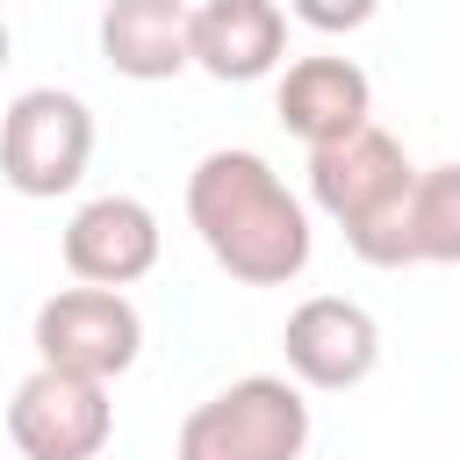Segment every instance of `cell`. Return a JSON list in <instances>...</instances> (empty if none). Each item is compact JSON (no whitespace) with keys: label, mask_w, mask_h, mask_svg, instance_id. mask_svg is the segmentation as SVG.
Instances as JSON below:
<instances>
[{"label":"cell","mask_w":460,"mask_h":460,"mask_svg":"<svg viewBox=\"0 0 460 460\" xmlns=\"http://www.w3.org/2000/svg\"><path fill=\"white\" fill-rule=\"evenodd\" d=\"M7 438H14L22 460H101V446L115 438L108 381L36 359V374L7 402Z\"/></svg>","instance_id":"cell-6"},{"label":"cell","mask_w":460,"mask_h":460,"mask_svg":"<svg viewBox=\"0 0 460 460\" xmlns=\"http://www.w3.org/2000/svg\"><path fill=\"white\" fill-rule=\"evenodd\" d=\"M187 223L208 244V259L244 288H288L316 252L309 208L288 194V180L259 151H237V144L208 151L187 172Z\"/></svg>","instance_id":"cell-1"},{"label":"cell","mask_w":460,"mask_h":460,"mask_svg":"<svg viewBox=\"0 0 460 460\" xmlns=\"http://www.w3.org/2000/svg\"><path fill=\"white\" fill-rule=\"evenodd\" d=\"M273 115L316 151V144H338L374 122V86L352 58H295L273 86Z\"/></svg>","instance_id":"cell-9"},{"label":"cell","mask_w":460,"mask_h":460,"mask_svg":"<svg viewBox=\"0 0 460 460\" xmlns=\"http://www.w3.org/2000/svg\"><path fill=\"white\" fill-rule=\"evenodd\" d=\"M0 65H7V22H0Z\"/></svg>","instance_id":"cell-14"},{"label":"cell","mask_w":460,"mask_h":460,"mask_svg":"<svg viewBox=\"0 0 460 460\" xmlns=\"http://www.w3.org/2000/svg\"><path fill=\"white\" fill-rule=\"evenodd\" d=\"M295 22H309L316 36H345V29H367L381 0H288Z\"/></svg>","instance_id":"cell-13"},{"label":"cell","mask_w":460,"mask_h":460,"mask_svg":"<svg viewBox=\"0 0 460 460\" xmlns=\"http://www.w3.org/2000/svg\"><path fill=\"white\" fill-rule=\"evenodd\" d=\"M280 352H288V374L302 388L338 395V388H359L381 367V323H374V309H359L345 295H309V302H295Z\"/></svg>","instance_id":"cell-7"},{"label":"cell","mask_w":460,"mask_h":460,"mask_svg":"<svg viewBox=\"0 0 460 460\" xmlns=\"http://www.w3.org/2000/svg\"><path fill=\"white\" fill-rule=\"evenodd\" d=\"M65 266L93 288H129L158 266V216L137 194H93L65 223Z\"/></svg>","instance_id":"cell-8"},{"label":"cell","mask_w":460,"mask_h":460,"mask_svg":"<svg viewBox=\"0 0 460 460\" xmlns=\"http://www.w3.org/2000/svg\"><path fill=\"white\" fill-rule=\"evenodd\" d=\"M144 352V316L122 288H58L43 309H36V359L43 367H65V374H93V381H115L129 374Z\"/></svg>","instance_id":"cell-5"},{"label":"cell","mask_w":460,"mask_h":460,"mask_svg":"<svg viewBox=\"0 0 460 460\" xmlns=\"http://www.w3.org/2000/svg\"><path fill=\"white\" fill-rule=\"evenodd\" d=\"M410 266H460V165H424L410 187Z\"/></svg>","instance_id":"cell-12"},{"label":"cell","mask_w":460,"mask_h":460,"mask_svg":"<svg viewBox=\"0 0 460 460\" xmlns=\"http://www.w3.org/2000/svg\"><path fill=\"white\" fill-rule=\"evenodd\" d=\"M194 65L223 86H244V79H266L288 50V14L280 0H201L194 7Z\"/></svg>","instance_id":"cell-10"},{"label":"cell","mask_w":460,"mask_h":460,"mask_svg":"<svg viewBox=\"0 0 460 460\" xmlns=\"http://www.w3.org/2000/svg\"><path fill=\"white\" fill-rule=\"evenodd\" d=\"M410 187L417 165L374 122L309 151V201L345 230L352 259L367 266H410Z\"/></svg>","instance_id":"cell-2"},{"label":"cell","mask_w":460,"mask_h":460,"mask_svg":"<svg viewBox=\"0 0 460 460\" xmlns=\"http://www.w3.org/2000/svg\"><path fill=\"white\" fill-rule=\"evenodd\" d=\"M93 158V108L65 86H29L0 115V180L29 201H58L86 180Z\"/></svg>","instance_id":"cell-4"},{"label":"cell","mask_w":460,"mask_h":460,"mask_svg":"<svg viewBox=\"0 0 460 460\" xmlns=\"http://www.w3.org/2000/svg\"><path fill=\"white\" fill-rule=\"evenodd\" d=\"M194 7L187 0H108L101 7V58L122 79H180L194 65Z\"/></svg>","instance_id":"cell-11"},{"label":"cell","mask_w":460,"mask_h":460,"mask_svg":"<svg viewBox=\"0 0 460 460\" xmlns=\"http://www.w3.org/2000/svg\"><path fill=\"white\" fill-rule=\"evenodd\" d=\"M309 402L288 374H244L223 395L194 402L172 460H302Z\"/></svg>","instance_id":"cell-3"}]
</instances>
